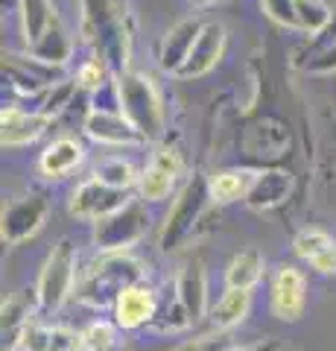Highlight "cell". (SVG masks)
<instances>
[{
    "label": "cell",
    "instance_id": "33",
    "mask_svg": "<svg viewBox=\"0 0 336 351\" xmlns=\"http://www.w3.org/2000/svg\"><path fill=\"white\" fill-rule=\"evenodd\" d=\"M73 88H77V82H64V85H53V91H50V97L44 100V106H41V112L44 114H56L59 108H64V106H70V94H73Z\"/></svg>",
    "mask_w": 336,
    "mask_h": 351
},
{
    "label": "cell",
    "instance_id": "1",
    "mask_svg": "<svg viewBox=\"0 0 336 351\" xmlns=\"http://www.w3.org/2000/svg\"><path fill=\"white\" fill-rule=\"evenodd\" d=\"M82 32L108 62L114 76L129 71L132 50V18L126 0H82Z\"/></svg>",
    "mask_w": 336,
    "mask_h": 351
},
{
    "label": "cell",
    "instance_id": "31",
    "mask_svg": "<svg viewBox=\"0 0 336 351\" xmlns=\"http://www.w3.org/2000/svg\"><path fill=\"white\" fill-rule=\"evenodd\" d=\"M263 12L281 27L298 29V18H296V0H260Z\"/></svg>",
    "mask_w": 336,
    "mask_h": 351
},
{
    "label": "cell",
    "instance_id": "32",
    "mask_svg": "<svg viewBox=\"0 0 336 351\" xmlns=\"http://www.w3.org/2000/svg\"><path fill=\"white\" fill-rule=\"evenodd\" d=\"M82 337H85V348L88 351H108L114 346V328L108 322H91L82 331Z\"/></svg>",
    "mask_w": 336,
    "mask_h": 351
},
{
    "label": "cell",
    "instance_id": "30",
    "mask_svg": "<svg viewBox=\"0 0 336 351\" xmlns=\"http://www.w3.org/2000/svg\"><path fill=\"white\" fill-rule=\"evenodd\" d=\"M91 112H108V114H123V100H120V82L117 76H112L105 85H100L94 91V100H91Z\"/></svg>",
    "mask_w": 336,
    "mask_h": 351
},
{
    "label": "cell",
    "instance_id": "2",
    "mask_svg": "<svg viewBox=\"0 0 336 351\" xmlns=\"http://www.w3.org/2000/svg\"><path fill=\"white\" fill-rule=\"evenodd\" d=\"M144 278V269H140V261H135L132 255L126 252H103L100 261L91 263V269L82 276L79 287H77V299L88 307H103L112 304L120 299V295L140 284Z\"/></svg>",
    "mask_w": 336,
    "mask_h": 351
},
{
    "label": "cell",
    "instance_id": "8",
    "mask_svg": "<svg viewBox=\"0 0 336 351\" xmlns=\"http://www.w3.org/2000/svg\"><path fill=\"white\" fill-rule=\"evenodd\" d=\"M47 199L41 193H27L21 199L9 202L3 208V219H0V237L9 246H18L29 240L32 234H38V228L44 226L47 217Z\"/></svg>",
    "mask_w": 336,
    "mask_h": 351
},
{
    "label": "cell",
    "instance_id": "17",
    "mask_svg": "<svg viewBox=\"0 0 336 351\" xmlns=\"http://www.w3.org/2000/svg\"><path fill=\"white\" fill-rule=\"evenodd\" d=\"M202 27L205 24H202L199 18H184V21H179V24L164 36V41H161L158 62H161V68H164L167 73L176 76L181 64L188 62V56H190L193 44H196V38H199Z\"/></svg>",
    "mask_w": 336,
    "mask_h": 351
},
{
    "label": "cell",
    "instance_id": "29",
    "mask_svg": "<svg viewBox=\"0 0 336 351\" xmlns=\"http://www.w3.org/2000/svg\"><path fill=\"white\" fill-rule=\"evenodd\" d=\"M114 76V71L108 68V62L103 59V56H91L88 62L82 64V68L77 71V85L79 88H85V91H96L100 85H105L108 80Z\"/></svg>",
    "mask_w": 336,
    "mask_h": 351
},
{
    "label": "cell",
    "instance_id": "37",
    "mask_svg": "<svg viewBox=\"0 0 336 351\" xmlns=\"http://www.w3.org/2000/svg\"><path fill=\"white\" fill-rule=\"evenodd\" d=\"M229 351H281V346L275 339H257V343H248V346H231Z\"/></svg>",
    "mask_w": 336,
    "mask_h": 351
},
{
    "label": "cell",
    "instance_id": "24",
    "mask_svg": "<svg viewBox=\"0 0 336 351\" xmlns=\"http://www.w3.org/2000/svg\"><path fill=\"white\" fill-rule=\"evenodd\" d=\"M70 53H73L70 36L64 32V27L59 24V21L53 27H47V32L41 38H36L29 44V56L44 62V64H53V68H62V64L70 59Z\"/></svg>",
    "mask_w": 336,
    "mask_h": 351
},
{
    "label": "cell",
    "instance_id": "26",
    "mask_svg": "<svg viewBox=\"0 0 336 351\" xmlns=\"http://www.w3.org/2000/svg\"><path fill=\"white\" fill-rule=\"evenodd\" d=\"M252 173L246 170H222V173H214L208 179V188H211V199L229 205L237 199H246L248 188H252Z\"/></svg>",
    "mask_w": 336,
    "mask_h": 351
},
{
    "label": "cell",
    "instance_id": "11",
    "mask_svg": "<svg viewBox=\"0 0 336 351\" xmlns=\"http://www.w3.org/2000/svg\"><path fill=\"white\" fill-rule=\"evenodd\" d=\"M248 307H252V290H229L208 311V316L196 325V337H225V334H231L234 328L248 316Z\"/></svg>",
    "mask_w": 336,
    "mask_h": 351
},
{
    "label": "cell",
    "instance_id": "9",
    "mask_svg": "<svg viewBox=\"0 0 336 351\" xmlns=\"http://www.w3.org/2000/svg\"><path fill=\"white\" fill-rule=\"evenodd\" d=\"M126 193L129 191H120V188H112V184H105L100 182L94 176V179L88 182H82L77 193H73V199H70V214L73 217H79V219H103L108 214H114V211H120L126 202Z\"/></svg>",
    "mask_w": 336,
    "mask_h": 351
},
{
    "label": "cell",
    "instance_id": "15",
    "mask_svg": "<svg viewBox=\"0 0 336 351\" xmlns=\"http://www.w3.org/2000/svg\"><path fill=\"white\" fill-rule=\"evenodd\" d=\"M3 73H6V80L12 82L21 94L36 97V94L44 91L47 85H56L53 80H56L59 68L44 64V62H38V59H32V56H29V62L24 56H6L3 59Z\"/></svg>",
    "mask_w": 336,
    "mask_h": 351
},
{
    "label": "cell",
    "instance_id": "16",
    "mask_svg": "<svg viewBox=\"0 0 336 351\" xmlns=\"http://www.w3.org/2000/svg\"><path fill=\"white\" fill-rule=\"evenodd\" d=\"M296 255L322 276H336V240L322 228H305L292 240Z\"/></svg>",
    "mask_w": 336,
    "mask_h": 351
},
{
    "label": "cell",
    "instance_id": "28",
    "mask_svg": "<svg viewBox=\"0 0 336 351\" xmlns=\"http://www.w3.org/2000/svg\"><path fill=\"white\" fill-rule=\"evenodd\" d=\"M94 176L100 182L112 184V188H120V191H129L135 182H140V176L135 173V167L129 161H123V158H108V161H103L100 167H96Z\"/></svg>",
    "mask_w": 336,
    "mask_h": 351
},
{
    "label": "cell",
    "instance_id": "6",
    "mask_svg": "<svg viewBox=\"0 0 336 351\" xmlns=\"http://www.w3.org/2000/svg\"><path fill=\"white\" fill-rule=\"evenodd\" d=\"M149 228V211L140 202H129L120 211L108 214L94 223V243L100 252H126L138 243Z\"/></svg>",
    "mask_w": 336,
    "mask_h": 351
},
{
    "label": "cell",
    "instance_id": "4",
    "mask_svg": "<svg viewBox=\"0 0 336 351\" xmlns=\"http://www.w3.org/2000/svg\"><path fill=\"white\" fill-rule=\"evenodd\" d=\"M211 202V188H208V176L202 173H193V179L184 184L176 205L167 217L164 228H161V237H158V246L164 252H176L184 240L193 234V228L202 219L205 208Z\"/></svg>",
    "mask_w": 336,
    "mask_h": 351
},
{
    "label": "cell",
    "instance_id": "5",
    "mask_svg": "<svg viewBox=\"0 0 336 351\" xmlns=\"http://www.w3.org/2000/svg\"><path fill=\"white\" fill-rule=\"evenodd\" d=\"M73 278H77V246H73L68 237H62L47 255L44 267H41L38 284H36L38 311L56 313L59 307L68 302V295L73 290Z\"/></svg>",
    "mask_w": 336,
    "mask_h": 351
},
{
    "label": "cell",
    "instance_id": "27",
    "mask_svg": "<svg viewBox=\"0 0 336 351\" xmlns=\"http://www.w3.org/2000/svg\"><path fill=\"white\" fill-rule=\"evenodd\" d=\"M296 18H298V29L307 32V36H319V32L328 27V21L333 18V12L322 0H296Z\"/></svg>",
    "mask_w": 336,
    "mask_h": 351
},
{
    "label": "cell",
    "instance_id": "18",
    "mask_svg": "<svg viewBox=\"0 0 336 351\" xmlns=\"http://www.w3.org/2000/svg\"><path fill=\"white\" fill-rule=\"evenodd\" d=\"M85 132L96 144L108 147H129V144H144V135L129 123L126 114H108V112H91L85 117Z\"/></svg>",
    "mask_w": 336,
    "mask_h": 351
},
{
    "label": "cell",
    "instance_id": "23",
    "mask_svg": "<svg viewBox=\"0 0 336 351\" xmlns=\"http://www.w3.org/2000/svg\"><path fill=\"white\" fill-rule=\"evenodd\" d=\"M266 261L257 249H243L225 267V290H252L263 278Z\"/></svg>",
    "mask_w": 336,
    "mask_h": 351
},
{
    "label": "cell",
    "instance_id": "35",
    "mask_svg": "<svg viewBox=\"0 0 336 351\" xmlns=\"http://www.w3.org/2000/svg\"><path fill=\"white\" fill-rule=\"evenodd\" d=\"M305 68H307V73H333L336 71V44L328 50H322L319 56L307 59Z\"/></svg>",
    "mask_w": 336,
    "mask_h": 351
},
{
    "label": "cell",
    "instance_id": "19",
    "mask_svg": "<svg viewBox=\"0 0 336 351\" xmlns=\"http://www.w3.org/2000/svg\"><path fill=\"white\" fill-rule=\"evenodd\" d=\"M176 299L188 307L193 328L208 316V281H205V267L199 261L184 263L176 281Z\"/></svg>",
    "mask_w": 336,
    "mask_h": 351
},
{
    "label": "cell",
    "instance_id": "38",
    "mask_svg": "<svg viewBox=\"0 0 336 351\" xmlns=\"http://www.w3.org/2000/svg\"><path fill=\"white\" fill-rule=\"evenodd\" d=\"M196 9H208V6H214V3H222V0H190Z\"/></svg>",
    "mask_w": 336,
    "mask_h": 351
},
{
    "label": "cell",
    "instance_id": "25",
    "mask_svg": "<svg viewBox=\"0 0 336 351\" xmlns=\"http://www.w3.org/2000/svg\"><path fill=\"white\" fill-rule=\"evenodd\" d=\"M21 27H24V38L27 47L36 38H41L47 32V27H53L59 21L56 6L50 0H21Z\"/></svg>",
    "mask_w": 336,
    "mask_h": 351
},
{
    "label": "cell",
    "instance_id": "7",
    "mask_svg": "<svg viewBox=\"0 0 336 351\" xmlns=\"http://www.w3.org/2000/svg\"><path fill=\"white\" fill-rule=\"evenodd\" d=\"M307 304V278L292 263H281L269 281V311L281 322L301 319Z\"/></svg>",
    "mask_w": 336,
    "mask_h": 351
},
{
    "label": "cell",
    "instance_id": "13",
    "mask_svg": "<svg viewBox=\"0 0 336 351\" xmlns=\"http://www.w3.org/2000/svg\"><path fill=\"white\" fill-rule=\"evenodd\" d=\"M158 313V299L155 290L146 287L144 281L129 287L120 299L114 302V325L123 331H138L144 325H153Z\"/></svg>",
    "mask_w": 336,
    "mask_h": 351
},
{
    "label": "cell",
    "instance_id": "39",
    "mask_svg": "<svg viewBox=\"0 0 336 351\" xmlns=\"http://www.w3.org/2000/svg\"><path fill=\"white\" fill-rule=\"evenodd\" d=\"M108 351H126V348H120V346H112V348H108Z\"/></svg>",
    "mask_w": 336,
    "mask_h": 351
},
{
    "label": "cell",
    "instance_id": "20",
    "mask_svg": "<svg viewBox=\"0 0 336 351\" xmlns=\"http://www.w3.org/2000/svg\"><path fill=\"white\" fill-rule=\"evenodd\" d=\"M292 191V176L284 170H263L252 179V188L246 193V205L252 211H272V208L284 205V199Z\"/></svg>",
    "mask_w": 336,
    "mask_h": 351
},
{
    "label": "cell",
    "instance_id": "14",
    "mask_svg": "<svg viewBox=\"0 0 336 351\" xmlns=\"http://www.w3.org/2000/svg\"><path fill=\"white\" fill-rule=\"evenodd\" d=\"M50 120L53 117L44 112H24V108H18V106H9V108H3V114H0V126H3L0 141H3V147H9V149L27 147L44 135Z\"/></svg>",
    "mask_w": 336,
    "mask_h": 351
},
{
    "label": "cell",
    "instance_id": "3",
    "mask_svg": "<svg viewBox=\"0 0 336 351\" xmlns=\"http://www.w3.org/2000/svg\"><path fill=\"white\" fill-rule=\"evenodd\" d=\"M120 82V100H123V114L129 117L144 141H158L164 135V103H161L158 85L149 73L126 71L117 76Z\"/></svg>",
    "mask_w": 336,
    "mask_h": 351
},
{
    "label": "cell",
    "instance_id": "36",
    "mask_svg": "<svg viewBox=\"0 0 336 351\" xmlns=\"http://www.w3.org/2000/svg\"><path fill=\"white\" fill-rule=\"evenodd\" d=\"M333 44H336V12H333V18L328 21V27H324V29L319 32V36L313 38V56H319L322 50L333 47ZM313 56H310V59H313Z\"/></svg>",
    "mask_w": 336,
    "mask_h": 351
},
{
    "label": "cell",
    "instance_id": "34",
    "mask_svg": "<svg viewBox=\"0 0 336 351\" xmlns=\"http://www.w3.org/2000/svg\"><path fill=\"white\" fill-rule=\"evenodd\" d=\"M229 348H231V339L225 334V337H193L176 351H229Z\"/></svg>",
    "mask_w": 336,
    "mask_h": 351
},
{
    "label": "cell",
    "instance_id": "22",
    "mask_svg": "<svg viewBox=\"0 0 336 351\" xmlns=\"http://www.w3.org/2000/svg\"><path fill=\"white\" fill-rule=\"evenodd\" d=\"M82 158H85V149L77 138H59L41 152L38 167L47 179H64L68 173H73L79 167Z\"/></svg>",
    "mask_w": 336,
    "mask_h": 351
},
{
    "label": "cell",
    "instance_id": "12",
    "mask_svg": "<svg viewBox=\"0 0 336 351\" xmlns=\"http://www.w3.org/2000/svg\"><path fill=\"white\" fill-rule=\"evenodd\" d=\"M225 41H229V36H225V27L222 24H205L196 44H193L190 56L188 62L179 68V80H196V76H205L211 73L216 64H220L222 53H225Z\"/></svg>",
    "mask_w": 336,
    "mask_h": 351
},
{
    "label": "cell",
    "instance_id": "10",
    "mask_svg": "<svg viewBox=\"0 0 336 351\" xmlns=\"http://www.w3.org/2000/svg\"><path fill=\"white\" fill-rule=\"evenodd\" d=\"M181 176V156L172 147H158L140 173V196L146 202H164Z\"/></svg>",
    "mask_w": 336,
    "mask_h": 351
},
{
    "label": "cell",
    "instance_id": "21",
    "mask_svg": "<svg viewBox=\"0 0 336 351\" xmlns=\"http://www.w3.org/2000/svg\"><path fill=\"white\" fill-rule=\"evenodd\" d=\"M24 351H82L85 337L73 328H47L38 322H29L21 339Z\"/></svg>",
    "mask_w": 336,
    "mask_h": 351
}]
</instances>
